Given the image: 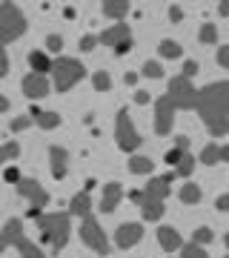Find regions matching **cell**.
I'll return each mask as SVG.
<instances>
[{"label": "cell", "mask_w": 229, "mask_h": 258, "mask_svg": "<svg viewBox=\"0 0 229 258\" xmlns=\"http://www.w3.org/2000/svg\"><path fill=\"white\" fill-rule=\"evenodd\" d=\"M198 115L215 138L229 132V81L209 83L198 89Z\"/></svg>", "instance_id": "cell-1"}, {"label": "cell", "mask_w": 229, "mask_h": 258, "mask_svg": "<svg viewBox=\"0 0 229 258\" xmlns=\"http://www.w3.org/2000/svg\"><path fill=\"white\" fill-rule=\"evenodd\" d=\"M69 212H55V215H40L35 218L40 232H43V238L52 244L55 249H63L66 241H69Z\"/></svg>", "instance_id": "cell-2"}, {"label": "cell", "mask_w": 229, "mask_h": 258, "mask_svg": "<svg viewBox=\"0 0 229 258\" xmlns=\"http://www.w3.org/2000/svg\"><path fill=\"white\" fill-rule=\"evenodd\" d=\"M26 32V18L15 3H0V46L18 40Z\"/></svg>", "instance_id": "cell-3"}, {"label": "cell", "mask_w": 229, "mask_h": 258, "mask_svg": "<svg viewBox=\"0 0 229 258\" xmlns=\"http://www.w3.org/2000/svg\"><path fill=\"white\" fill-rule=\"evenodd\" d=\"M52 75H55V86L57 92H69L78 81H83V69L81 60H74V57H57L55 63H52Z\"/></svg>", "instance_id": "cell-4"}, {"label": "cell", "mask_w": 229, "mask_h": 258, "mask_svg": "<svg viewBox=\"0 0 229 258\" xmlns=\"http://www.w3.org/2000/svg\"><path fill=\"white\" fill-rule=\"evenodd\" d=\"M0 238H3V244H6V247H15V249H18L23 258H43L40 247H35V244H32V241L23 235V224H20L18 218H12V221L3 227Z\"/></svg>", "instance_id": "cell-5"}, {"label": "cell", "mask_w": 229, "mask_h": 258, "mask_svg": "<svg viewBox=\"0 0 229 258\" xmlns=\"http://www.w3.org/2000/svg\"><path fill=\"white\" fill-rule=\"evenodd\" d=\"M18 192L23 195V198H29V218H40V210H43L46 204H49V192H46L43 186L37 184L35 178H20L18 181Z\"/></svg>", "instance_id": "cell-6"}, {"label": "cell", "mask_w": 229, "mask_h": 258, "mask_svg": "<svg viewBox=\"0 0 229 258\" xmlns=\"http://www.w3.org/2000/svg\"><path fill=\"white\" fill-rule=\"evenodd\" d=\"M81 238L86 247H92L98 255H106L109 252V241H106V235H103L101 224H98V218L95 215H83V224H81Z\"/></svg>", "instance_id": "cell-7"}, {"label": "cell", "mask_w": 229, "mask_h": 258, "mask_svg": "<svg viewBox=\"0 0 229 258\" xmlns=\"http://www.w3.org/2000/svg\"><path fill=\"white\" fill-rule=\"evenodd\" d=\"M175 109H195L198 106V89L192 86V81H183V78H175L169 83V95Z\"/></svg>", "instance_id": "cell-8"}, {"label": "cell", "mask_w": 229, "mask_h": 258, "mask_svg": "<svg viewBox=\"0 0 229 258\" xmlns=\"http://www.w3.org/2000/svg\"><path fill=\"white\" fill-rule=\"evenodd\" d=\"M115 138H118V147L123 149V152H135V149L140 147V135H137V129L132 126V120H129V112H126V109L118 112Z\"/></svg>", "instance_id": "cell-9"}, {"label": "cell", "mask_w": 229, "mask_h": 258, "mask_svg": "<svg viewBox=\"0 0 229 258\" xmlns=\"http://www.w3.org/2000/svg\"><path fill=\"white\" fill-rule=\"evenodd\" d=\"M172 123H175V106L169 98H158L155 103V132L158 135H169L172 132Z\"/></svg>", "instance_id": "cell-10"}, {"label": "cell", "mask_w": 229, "mask_h": 258, "mask_svg": "<svg viewBox=\"0 0 229 258\" xmlns=\"http://www.w3.org/2000/svg\"><path fill=\"white\" fill-rule=\"evenodd\" d=\"M172 172H169V175H161V178H152V181H149V186L146 189H143V204H161L166 198V195H169V184H172ZM143 204H140V207H143Z\"/></svg>", "instance_id": "cell-11"}, {"label": "cell", "mask_w": 229, "mask_h": 258, "mask_svg": "<svg viewBox=\"0 0 229 258\" xmlns=\"http://www.w3.org/2000/svg\"><path fill=\"white\" fill-rule=\"evenodd\" d=\"M140 238H143V227H140V224H120L118 230H115V244H118L120 249L135 247Z\"/></svg>", "instance_id": "cell-12"}, {"label": "cell", "mask_w": 229, "mask_h": 258, "mask_svg": "<svg viewBox=\"0 0 229 258\" xmlns=\"http://www.w3.org/2000/svg\"><path fill=\"white\" fill-rule=\"evenodd\" d=\"M20 86H23V95H26V98H32V101H37V98H46V95H49V81H46V75H26V78H23V83H20Z\"/></svg>", "instance_id": "cell-13"}, {"label": "cell", "mask_w": 229, "mask_h": 258, "mask_svg": "<svg viewBox=\"0 0 229 258\" xmlns=\"http://www.w3.org/2000/svg\"><path fill=\"white\" fill-rule=\"evenodd\" d=\"M132 37V29L126 26V23H118V26H112V29H106L101 35V43H106V46H118V43H123V40H129Z\"/></svg>", "instance_id": "cell-14"}, {"label": "cell", "mask_w": 229, "mask_h": 258, "mask_svg": "<svg viewBox=\"0 0 229 258\" xmlns=\"http://www.w3.org/2000/svg\"><path fill=\"white\" fill-rule=\"evenodd\" d=\"M158 244H161L166 252H175V249L183 247V238L178 235V230H172V227H161V230H158Z\"/></svg>", "instance_id": "cell-15"}, {"label": "cell", "mask_w": 229, "mask_h": 258, "mask_svg": "<svg viewBox=\"0 0 229 258\" xmlns=\"http://www.w3.org/2000/svg\"><path fill=\"white\" fill-rule=\"evenodd\" d=\"M49 158H52V175L60 181V178H66V164H69V152L60 147H52L49 149Z\"/></svg>", "instance_id": "cell-16"}, {"label": "cell", "mask_w": 229, "mask_h": 258, "mask_svg": "<svg viewBox=\"0 0 229 258\" xmlns=\"http://www.w3.org/2000/svg\"><path fill=\"white\" fill-rule=\"evenodd\" d=\"M120 198H123V186H120V184H106V189H103V201H101V210H103V212H115V207L120 204Z\"/></svg>", "instance_id": "cell-17"}, {"label": "cell", "mask_w": 229, "mask_h": 258, "mask_svg": "<svg viewBox=\"0 0 229 258\" xmlns=\"http://www.w3.org/2000/svg\"><path fill=\"white\" fill-rule=\"evenodd\" d=\"M92 212V198H89V192H78L72 198V201H69V215H89Z\"/></svg>", "instance_id": "cell-18"}, {"label": "cell", "mask_w": 229, "mask_h": 258, "mask_svg": "<svg viewBox=\"0 0 229 258\" xmlns=\"http://www.w3.org/2000/svg\"><path fill=\"white\" fill-rule=\"evenodd\" d=\"M129 6H132L129 0H106V3H103V15L118 20V18H123V15L129 12Z\"/></svg>", "instance_id": "cell-19"}, {"label": "cell", "mask_w": 229, "mask_h": 258, "mask_svg": "<svg viewBox=\"0 0 229 258\" xmlns=\"http://www.w3.org/2000/svg\"><path fill=\"white\" fill-rule=\"evenodd\" d=\"M29 63H32L35 75H46V72H52V60L46 57V52H32V55H29Z\"/></svg>", "instance_id": "cell-20"}, {"label": "cell", "mask_w": 229, "mask_h": 258, "mask_svg": "<svg viewBox=\"0 0 229 258\" xmlns=\"http://www.w3.org/2000/svg\"><path fill=\"white\" fill-rule=\"evenodd\" d=\"M32 118H37V123L43 129H55L60 126V115L57 112H40V109H32Z\"/></svg>", "instance_id": "cell-21"}, {"label": "cell", "mask_w": 229, "mask_h": 258, "mask_svg": "<svg viewBox=\"0 0 229 258\" xmlns=\"http://www.w3.org/2000/svg\"><path fill=\"white\" fill-rule=\"evenodd\" d=\"M192 169H195V158L189 155V152H183V155H181V161L175 164V175L186 178V175H192Z\"/></svg>", "instance_id": "cell-22"}, {"label": "cell", "mask_w": 229, "mask_h": 258, "mask_svg": "<svg viewBox=\"0 0 229 258\" xmlns=\"http://www.w3.org/2000/svg\"><path fill=\"white\" fill-rule=\"evenodd\" d=\"M181 201L183 204H198V201H201V186H198V184H183Z\"/></svg>", "instance_id": "cell-23"}, {"label": "cell", "mask_w": 229, "mask_h": 258, "mask_svg": "<svg viewBox=\"0 0 229 258\" xmlns=\"http://www.w3.org/2000/svg\"><path fill=\"white\" fill-rule=\"evenodd\" d=\"M129 169H132V172H135V175H146V172H152V161H149V158H132V161H129Z\"/></svg>", "instance_id": "cell-24"}, {"label": "cell", "mask_w": 229, "mask_h": 258, "mask_svg": "<svg viewBox=\"0 0 229 258\" xmlns=\"http://www.w3.org/2000/svg\"><path fill=\"white\" fill-rule=\"evenodd\" d=\"M201 161H203L206 166L218 164V161H220V147H215V144H206V147H203V152H201Z\"/></svg>", "instance_id": "cell-25"}, {"label": "cell", "mask_w": 229, "mask_h": 258, "mask_svg": "<svg viewBox=\"0 0 229 258\" xmlns=\"http://www.w3.org/2000/svg\"><path fill=\"white\" fill-rule=\"evenodd\" d=\"M158 52H161L164 57H172V60H175V57H181V52H183V49L178 46L175 40H161V46H158Z\"/></svg>", "instance_id": "cell-26"}, {"label": "cell", "mask_w": 229, "mask_h": 258, "mask_svg": "<svg viewBox=\"0 0 229 258\" xmlns=\"http://www.w3.org/2000/svg\"><path fill=\"white\" fill-rule=\"evenodd\" d=\"M164 201L161 204H143V218H146V221H158V218H161V215H164Z\"/></svg>", "instance_id": "cell-27"}, {"label": "cell", "mask_w": 229, "mask_h": 258, "mask_svg": "<svg viewBox=\"0 0 229 258\" xmlns=\"http://www.w3.org/2000/svg\"><path fill=\"white\" fill-rule=\"evenodd\" d=\"M198 37H201V43H215V40H218V29L212 26V23H203Z\"/></svg>", "instance_id": "cell-28"}, {"label": "cell", "mask_w": 229, "mask_h": 258, "mask_svg": "<svg viewBox=\"0 0 229 258\" xmlns=\"http://www.w3.org/2000/svg\"><path fill=\"white\" fill-rule=\"evenodd\" d=\"M92 83H95V89H98V92H106V89L112 86V78L106 72H95V75H92Z\"/></svg>", "instance_id": "cell-29"}, {"label": "cell", "mask_w": 229, "mask_h": 258, "mask_svg": "<svg viewBox=\"0 0 229 258\" xmlns=\"http://www.w3.org/2000/svg\"><path fill=\"white\" fill-rule=\"evenodd\" d=\"M18 155H20L18 144H3V147H0V164H3V161H12V158H18Z\"/></svg>", "instance_id": "cell-30"}, {"label": "cell", "mask_w": 229, "mask_h": 258, "mask_svg": "<svg viewBox=\"0 0 229 258\" xmlns=\"http://www.w3.org/2000/svg\"><path fill=\"white\" fill-rule=\"evenodd\" d=\"M192 238H195V244H198V247H203V244H209V241H212V230H209V227H198Z\"/></svg>", "instance_id": "cell-31"}, {"label": "cell", "mask_w": 229, "mask_h": 258, "mask_svg": "<svg viewBox=\"0 0 229 258\" xmlns=\"http://www.w3.org/2000/svg\"><path fill=\"white\" fill-rule=\"evenodd\" d=\"M143 75H146V78H164V69H161L158 60H146V63H143Z\"/></svg>", "instance_id": "cell-32"}, {"label": "cell", "mask_w": 229, "mask_h": 258, "mask_svg": "<svg viewBox=\"0 0 229 258\" xmlns=\"http://www.w3.org/2000/svg\"><path fill=\"white\" fill-rule=\"evenodd\" d=\"M181 258H206V249L198 247V244H186L183 247V255Z\"/></svg>", "instance_id": "cell-33"}, {"label": "cell", "mask_w": 229, "mask_h": 258, "mask_svg": "<svg viewBox=\"0 0 229 258\" xmlns=\"http://www.w3.org/2000/svg\"><path fill=\"white\" fill-rule=\"evenodd\" d=\"M195 72H198V63H195V60H186V63H183V72H181V78H183V81H189V78H192Z\"/></svg>", "instance_id": "cell-34"}, {"label": "cell", "mask_w": 229, "mask_h": 258, "mask_svg": "<svg viewBox=\"0 0 229 258\" xmlns=\"http://www.w3.org/2000/svg\"><path fill=\"white\" fill-rule=\"evenodd\" d=\"M29 123H32V120H29L26 115H23V118H15V120L9 123V126H12V132H23V129L29 126Z\"/></svg>", "instance_id": "cell-35"}, {"label": "cell", "mask_w": 229, "mask_h": 258, "mask_svg": "<svg viewBox=\"0 0 229 258\" xmlns=\"http://www.w3.org/2000/svg\"><path fill=\"white\" fill-rule=\"evenodd\" d=\"M46 46H49V52H60V46H63V40H60V35H49V40H46Z\"/></svg>", "instance_id": "cell-36"}, {"label": "cell", "mask_w": 229, "mask_h": 258, "mask_svg": "<svg viewBox=\"0 0 229 258\" xmlns=\"http://www.w3.org/2000/svg\"><path fill=\"white\" fill-rule=\"evenodd\" d=\"M95 46H98V37L86 35V37H83V40H81V49H83V52H92V49H95Z\"/></svg>", "instance_id": "cell-37"}, {"label": "cell", "mask_w": 229, "mask_h": 258, "mask_svg": "<svg viewBox=\"0 0 229 258\" xmlns=\"http://www.w3.org/2000/svg\"><path fill=\"white\" fill-rule=\"evenodd\" d=\"M218 63L223 66V69H229V46H220L218 49Z\"/></svg>", "instance_id": "cell-38"}, {"label": "cell", "mask_w": 229, "mask_h": 258, "mask_svg": "<svg viewBox=\"0 0 229 258\" xmlns=\"http://www.w3.org/2000/svg\"><path fill=\"white\" fill-rule=\"evenodd\" d=\"M9 72V57H6V49L0 46V78Z\"/></svg>", "instance_id": "cell-39"}, {"label": "cell", "mask_w": 229, "mask_h": 258, "mask_svg": "<svg viewBox=\"0 0 229 258\" xmlns=\"http://www.w3.org/2000/svg\"><path fill=\"white\" fill-rule=\"evenodd\" d=\"M181 155H183V152H181V149H169V152H166V164H178V161H181Z\"/></svg>", "instance_id": "cell-40"}, {"label": "cell", "mask_w": 229, "mask_h": 258, "mask_svg": "<svg viewBox=\"0 0 229 258\" xmlns=\"http://www.w3.org/2000/svg\"><path fill=\"white\" fill-rule=\"evenodd\" d=\"M6 181H9V184H18V181H20V169L9 166V169H6Z\"/></svg>", "instance_id": "cell-41"}, {"label": "cell", "mask_w": 229, "mask_h": 258, "mask_svg": "<svg viewBox=\"0 0 229 258\" xmlns=\"http://www.w3.org/2000/svg\"><path fill=\"white\" fill-rule=\"evenodd\" d=\"M175 149H181V152H189V138L178 135V138H175Z\"/></svg>", "instance_id": "cell-42"}, {"label": "cell", "mask_w": 229, "mask_h": 258, "mask_svg": "<svg viewBox=\"0 0 229 258\" xmlns=\"http://www.w3.org/2000/svg\"><path fill=\"white\" fill-rule=\"evenodd\" d=\"M129 49H132V37H129V40H123V43H118V46H115V55H126Z\"/></svg>", "instance_id": "cell-43"}, {"label": "cell", "mask_w": 229, "mask_h": 258, "mask_svg": "<svg viewBox=\"0 0 229 258\" xmlns=\"http://www.w3.org/2000/svg\"><path fill=\"white\" fill-rule=\"evenodd\" d=\"M218 210L220 212H229V195H220V198H218Z\"/></svg>", "instance_id": "cell-44"}, {"label": "cell", "mask_w": 229, "mask_h": 258, "mask_svg": "<svg viewBox=\"0 0 229 258\" xmlns=\"http://www.w3.org/2000/svg\"><path fill=\"white\" fill-rule=\"evenodd\" d=\"M169 18H172L175 23H178V20L183 18V12H181V6H172V9H169Z\"/></svg>", "instance_id": "cell-45"}, {"label": "cell", "mask_w": 229, "mask_h": 258, "mask_svg": "<svg viewBox=\"0 0 229 258\" xmlns=\"http://www.w3.org/2000/svg\"><path fill=\"white\" fill-rule=\"evenodd\" d=\"M129 198H132L135 204H143V192H140V189H132V192H129Z\"/></svg>", "instance_id": "cell-46"}, {"label": "cell", "mask_w": 229, "mask_h": 258, "mask_svg": "<svg viewBox=\"0 0 229 258\" xmlns=\"http://www.w3.org/2000/svg\"><path fill=\"white\" fill-rule=\"evenodd\" d=\"M218 12L223 15V18H229V0H223V3H220V6H218Z\"/></svg>", "instance_id": "cell-47"}, {"label": "cell", "mask_w": 229, "mask_h": 258, "mask_svg": "<svg viewBox=\"0 0 229 258\" xmlns=\"http://www.w3.org/2000/svg\"><path fill=\"white\" fill-rule=\"evenodd\" d=\"M135 101H137V103H146V101H149V95H146V92H137V95H135Z\"/></svg>", "instance_id": "cell-48"}, {"label": "cell", "mask_w": 229, "mask_h": 258, "mask_svg": "<svg viewBox=\"0 0 229 258\" xmlns=\"http://www.w3.org/2000/svg\"><path fill=\"white\" fill-rule=\"evenodd\" d=\"M126 83H129V86H135V83H137V75L129 72V75H126Z\"/></svg>", "instance_id": "cell-49"}, {"label": "cell", "mask_w": 229, "mask_h": 258, "mask_svg": "<svg viewBox=\"0 0 229 258\" xmlns=\"http://www.w3.org/2000/svg\"><path fill=\"white\" fill-rule=\"evenodd\" d=\"M220 161H229V147H220Z\"/></svg>", "instance_id": "cell-50"}, {"label": "cell", "mask_w": 229, "mask_h": 258, "mask_svg": "<svg viewBox=\"0 0 229 258\" xmlns=\"http://www.w3.org/2000/svg\"><path fill=\"white\" fill-rule=\"evenodd\" d=\"M6 109H9V101H6V98L0 95V112H6Z\"/></svg>", "instance_id": "cell-51"}, {"label": "cell", "mask_w": 229, "mask_h": 258, "mask_svg": "<svg viewBox=\"0 0 229 258\" xmlns=\"http://www.w3.org/2000/svg\"><path fill=\"white\" fill-rule=\"evenodd\" d=\"M3 249H6V244H3V238H0V252H3Z\"/></svg>", "instance_id": "cell-52"}, {"label": "cell", "mask_w": 229, "mask_h": 258, "mask_svg": "<svg viewBox=\"0 0 229 258\" xmlns=\"http://www.w3.org/2000/svg\"><path fill=\"white\" fill-rule=\"evenodd\" d=\"M226 249H229V235H226Z\"/></svg>", "instance_id": "cell-53"}, {"label": "cell", "mask_w": 229, "mask_h": 258, "mask_svg": "<svg viewBox=\"0 0 229 258\" xmlns=\"http://www.w3.org/2000/svg\"><path fill=\"white\" fill-rule=\"evenodd\" d=\"M226 258H229V255H226Z\"/></svg>", "instance_id": "cell-54"}]
</instances>
